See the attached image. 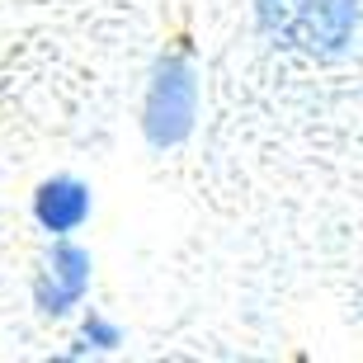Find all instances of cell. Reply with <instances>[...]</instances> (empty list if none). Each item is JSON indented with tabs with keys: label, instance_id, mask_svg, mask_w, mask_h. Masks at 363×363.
Segmentation results:
<instances>
[{
	"label": "cell",
	"instance_id": "6da1fadb",
	"mask_svg": "<svg viewBox=\"0 0 363 363\" xmlns=\"http://www.w3.org/2000/svg\"><path fill=\"white\" fill-rule=\"evenodd\" d=\"M259 28L302 57H340L359 28V0H255Z\"/></svg>",
	"mask_w": 363,
	"mask_h": 363
},
{
	"label": "cell",
	"instance_id": "7a4b0ae2",
	"mask_svg": "<svg viewBox=\"0 0 363 363\" xmlns=\"http://www.w3.org/2000/svg\"><path fill=\"white\" fill-rule=\"evenodd\" d=\"M194 113H199L194 67H189L184 52H165L151 67V85H147V113H142L147 142L151 147H179L194 133Z\"/></svg>",
	"mask_w": 363,
	"mask_h": 363
},
{
	"label": "cell",
	"instance_id": "3957f363",
	"mask_svg": "<svg viewBox=\"0 0 363 363\" xmlns=\"http://www.w3.org/2000/svg\"><path fill=\"white\" fill-rule=\"evenodd\" d=\"M90 288V255L71 241H57L48 264H43L38 283H33V302L43 316H67Z\"/></svg>",
	"mask_w": 363,
	"mask_h": 363
},
{
	"label": "cell",
	"instance_id": "277c9868",
	"mask_svg": "<svg viewBox=\"0 0 363 363\" xmlns=\"http://www.w3.org/2000/svg\"><path fill=\"white\" fill-rule=\"evenodd\" d=\"M33 217H38L43 231L71 236V231L90 217V189H85L81 179H71V175L48 179V184H38V194H33Z\"/></svg>",
	"mask_w": 363,
	"mask_h": 363
},
{
	"label": "cell",
	"instance_id": "5b68a950",
	"mask_svg": "<svg viewBox=\"0 0 363 363\" xmlns=\"http://www.w3.org/2000/svg\"><path fill=\"white\" fill-rule=\"evenodd\" d=\"M118 325H108V321H99V316H90L85 321V330H81V350H118Z\"/></svg>",
	"mask_w": 363,
	"mask_h": 363
}]
</instances>
